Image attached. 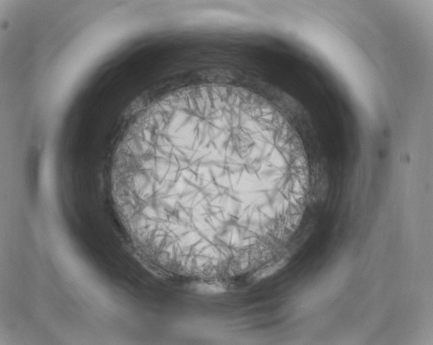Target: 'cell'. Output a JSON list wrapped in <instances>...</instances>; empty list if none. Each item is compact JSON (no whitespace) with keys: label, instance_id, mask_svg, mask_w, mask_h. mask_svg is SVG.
<instances>
[{"label":"cell","instance_id":"cell-1","mask_svg":"<svg viewBox=\"0 0 433 345\" xmlns=\"http://www.w3.org/2000/svg\"><path fill=\"white\" fill-rule=\"evenodd\" d=\"M112 176L166 240L231 251L267 240L308 169L297 133L272 103L208 84L147 110L121 143Z\"/></svg>","mask_w":433,"mask_h":345}]
</instances>
